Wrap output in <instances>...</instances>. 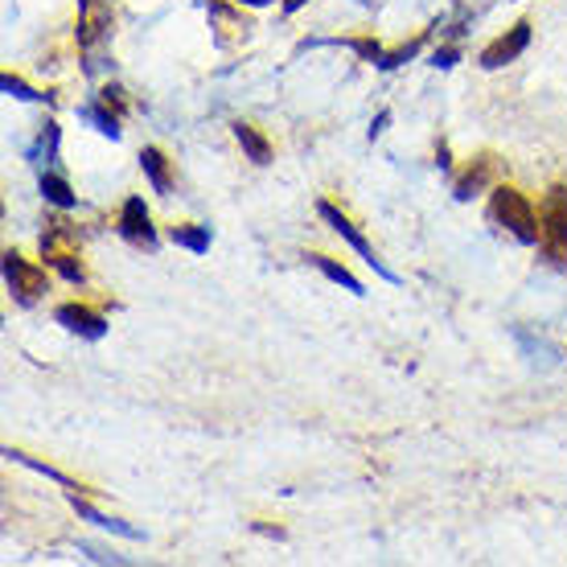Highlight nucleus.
Instances as JSON below:
<instances>
[{
	"instance_id": "nucleus-1",
	"label": "nucleus",
	"mask_w": 567,
	"mask_h": 567,
	"mask_svg": "<svg viewBox=\"0 0 567 567\" xmlns=\"http://www.w3.org/2000/svg\"><path fill=\"white\" fill-rule=\"evenodd\" d=\"M486 219L510 235L514 243L522 247H535L538 238H543V222H538V210L535 202L514 186H493L489 189V205H486Z\"/></svg>"
},
{
	"instance_id": "nucleus-2",
	"label": "nucleus",
	"mask_w": 567,
	"mask_h": 567,
	"mask_svg": "<svg viewBox=\"0 0 567 567\" xmlns=\"http://www.w3.org/2000/svg\"><path fill=\"white\" fill-rule=\"evenodd\" d=\"M4 284H9V297H13L21 309H33V304L49 292L46 268L30 264L21 252H4Z\"/></svg>"
},
{
	"instance_id": "nucleus-3",
	"label": "nucleus",
	"mask_w": 567,
	"mask_h": 567,
	"mask_svg": "<svg viewBox=\"0 0 567 567\" xmlns=\"http://www.w3.org/2000/svg\"><path fill=\"white\" fill-rule=\"evenodd\" d=\"M538 222H543V252L552 255L555 264H567V186H552L543 193L538 205Z\"/></svg>"
},
{
	"instance_id": "nucleus-4",
	"label": "nucleus",
	"mask_w": 567,
	"mask_h": 567,
	"mask_svg": "<svg viewBox=\"0 0 567 567\" xmlns=\"http://www.w3.org/2000/svg\"><path fill=\"white\" fill-rule=\"evenodd\" d=\"M316 214H321V219L330 222V231H333V235H337V238H346L349 247H354V252L363 255V259H366V268H375V276H382V280H387V284H399V276H394V271L387 268L382 259H378V252H375V247H370V238H366L363 231H358V226L349 222V214H342V210H337V205H333V202H316Z\"/></svg>"
},
{
	"instance_id": "nucleus-5",
	"label": "nucleus",
	"mask_w": 567,
	"mask_h": 567,
	"mask_svg": "<svg viewBox=\"0 0 567 567\" xmlns=\"http://www.w3.org/2000/svg\"><path fill=\"white\" fill-rule=\"evenodd\" d=\"M115 231H120V238H124L127 247H136V252H157L160 235H157V226H153V214H148L141 193H132V198L120 205Z\"/></svg>"
},
{
	"instance_id": "nucleus-6",
	"label": "nucleus",
	"mask_w": 567,
	"mask_h": 567,
	"mask_svg": "<svg viewBox=\"0 0 567 567\" xmlns=\"http://www.w3.org/2000/svg\"><path fill=\"white\" fill-rule=\"evenodd\" d=\"M526 46H531V21L522 16V21H514L510 30L498 33V37L477 54V66H481V70H502V66L519 63L522 54H526Z\"/></svg>"
},
{
	"instance_id": "nucleus-7",
	"label": "nucleus",
	"mask_w": 567,
	"mask_h": 567,
	"mask_svg": "<svg viewBox=\"0 0 567 567\" xmlns=\"http://www.w3.org/2000/svg\"><path fill=\"white\" fill-rule=\"evenodd\" d=\"M54 321L63 325L66 333H75L82 342H103L108 337V316L91 309V304H82V300H66L54 309Z\"/></svg>"
},
{
	"instance_id": "nucleus-8",
	"label": "nucleus",
	"mask_w": 567,
	"mask_h": 567,
	"mask_svg": "<svg viewBox=\"0 0 567 567\" xmlns=\"http://www.w3.org/2000/svg\"><path fill=\"white\" fill-rule=\"evenodd\" d=\"M498 157L493 153H481V157H472V165L465 169V174L453 181V198L457 202H472L477 193H486V189H493L498 186Z\"/></svg>"
},
{
	"instance_id": "nucleus-9",
	"label": "nucleus",
	"mask_w": 567,
	"mask_h": 567,
	"mask_svg": "<svg viewBox=\"0 0 567 567\" xmlns=\"http://www.w3.org/2000/svg\"><path fill=\"white\" fill-rule=\"evenodd\" d=\"M243 9V4H238ZM235 4H226V0H214L210 4V25H214V42L222 49H231L235 42H247V33H252V21L238 13Z\"/></svg>"
},
{
	"instance_id": "nucleus-10",
	"label": "nucleus",
	"mask_w": 567,
	"mask_h": 567,
	"mask_svg": "<svg viewBox=\"0 0 567 567\" xmlns=\"http://www.w3.org/2000/svg\"><path fill=\"white\" fill-rule=\"evenodd\" d=\"M111 21H115L111 0H79V46L91 49L94 42H103L111 33Z\"/></svg>"
},
{
	"instance_id": "nucleus-11",
	"label": "nucleus",
	"mask_w": 567,
	"mask_h": 567,
	"mask_svg": "<svg viewBox=\"0 0 567 567\" xmlns=\"http://www.w3.org/2000/svg\"><path fill=\"white\" fill-rule=\"evenodd\" d=\"M141 169H144V177H148L153 193H169V189H174V165H169V157L160 153L157 144H148L141 153Z\"/></svg>"
},
{
	"instance_id": "nucleus-12",
	"label": "nucleus",
	"mask_w": 567,
	"mask_h": 567,
	"mask_svg": "<svg viewBox=\"0 0 567 567\" xmlns=\"http://www.w3.org/2000/svg\"><path fill=\"white\" fill-rule=\"evenodd\" d=\"M231 132H235L238 148L247 153V160H252V165H271V144H268V136H264L259 127L235 120V124H231Z\"/></svg>"
},
{
	"instance_id": "nucleus-13",
	"label": "nucleus",
	"mask_w": 567,
	"mask_h": 567,
	"mask_svg": "<svg viewBox=\"0 0 567 567\" xmlns=\"http://www.w3.org/2000/svg\"><path fill=\"white\" fill-rule=\"evenodd\" d=\"M70 505H75V514H79L82 522H91L99 531H111V535H124V538H141L136 526H127V522H120V519H108V514H99L94 505L82 502V493H70Z\"/></svg>"
},
{
	"instance_id": "nucleus-14",
	"label": "nucleus",
	"mask_w": 567,
	"mask_h": 567,
	"mask_svg": "<svg viewBox=\"0 0 567 567\" xmlns=\"http://www.w3.org/2000/svg\"><path fill=\"white\" fill-rule=\"evenodd\" d=\"M309 264H313L316 271H321V276H325V280H333V284H342V288H346V292H354V297H366V288H363V280H358V276H354V271L346 268V264H337V259H330V255H309Z\"/></svg>"
},
{
	"instance_id": "nucleus-15",
	"label": "nucleus",
	"mask_w": 567,
	"mask_h": 567,
	"mask_svg": "<svg viewBox=\"0 0 567 567\" xmlns=\"http://www.w3.org/2000/svg\"><path fill=\"white\" fill-rule=\"evenodd\" d=\"M169 238H174L177 247H186V252H193V255H205L210 252V243H214L210 226H198V222H177V226H169Z\"/></svg>"
},
{
	"instance_id": "nucleus-16",
	"label": "nucleus",
	"mask_w": 567,
	"mask_h": 567,
	"mask_svg": "<svg viewBox=\"0 0 567 567\" xmlns=\"http://www.w3.org/2000/svg\"><path fill=\"white\" fill-rule=\"evenodd\" d=\"M42 198H46L49 205H58V210H75L79 205V193L70 189V181L66 177H58V174H49V169H42Z\"/></svg>"
},
{
	"instance_id": "nucleus-17",
	"label": "nucleus",
	"mask_w": 567,
	"mask_h": 567,
	"mask_svg": "<svg viewBox=\"0 0 567 567\" xmlns=\"http://www.w3.org/2000/svg\"><path fill=\"white\" fill-rule=\"evenodd\" d=\"M4 457L21 460V465H30L33 472H42V477H49V481H58V486H63L66 493H87V486H82V481H75V477H66L63 469H54V465H46V460L30 457V453H21V448H9V453H4Z\"/></svg>"
},
{
	"instance_id": "nucleus-18",
	"label": "nucleus",
	"mask_w": 567,
	"mask_h": 567,
	"mask_svg": "<svg viewBox=\"0 0 567 567\" xmlns=\"http://www.w3.org/2000/svg\"><path fill=\"white\" fill-rule=\"evenodd\" d=\"M79 120H87V124L94 127V132H103V136H111V141H120V115L108 108V103H87V108H79Z\"/></svg>"
},
{
	"instance_id": "nucleus-19",
	"label": "nucleus",
	"mask_w": 567,
	"mask_h": 567,
	"mask_svg": "<svg viewBox=\"0 0 567 567\" xmlns=\"http://www.w3.org/2000/svg\"><path fill=\"white\" fill-rule=\"evenodd\" d=\"M58 136H63V132H58V124H54V120H46V124H42V132H37V144H33L30 148V160L33 165H54V160H58Z\"/></svg>"
},
{
	"instance_id": "nucleus-20",
	"label": "nucleus",
	"mask_w": 567,
	"mask_h": 567,
	"mask_svg": "<svg viewBox=\"0 0 567 567\" xmlns=\"http://www.w3.org/2000/svg\"><path fill=\"white\" fill-rule=\"evenodd\" d=\"M0 91L13 94V99H25V103H42V99H46V94L33 91L30 82L21 79V75H13V70H4V75H0Z\"/></svg>"
},
{
	"instance_id": "nucleus-21",
	"label": "nucleus",
	"mask_w": 567,
	"mask_h": 567,
	"mask_svg": "<svg viewBox=\"0 0 567 567\" xmlns=\"http://www.w3.org/2000/svg\"><path fill=\"white\" fill-rule=\"evenodd\" d=\"M337 46H346V49H354V54H363V63H370V66H378V63H382V54H387V49L378 46L375 37H346V42H337Z\"/></svg>"
},
{
	"instance_id": "nucleus-22",
	"label": "nucleus",
	"mask_w": 567,
	"mask_h": 567,
	"mask_svg": "<svg viewBox=\"0 0 567 567\" xmlns=\"http://www.w3.org/2000/svg\"><path fill=\"white\" fill-rule=\"evenodd\" d=\"M432 66H444V70L457 66V49H436V54H432Z\"/></svg>"
},
{
	"instance_id": "nucleus-23",
	"label": "nucleus",
	"mask_w": 567,
	"mask_h": 567,
	"mask_svg": "<svg viewBox=\"0 0 567 567\" xmlns=\"http://www.w3.org/2000/svg\"><path fill=\"white\" fill-rule=\"evenodd\" d=\"M387 120H391V115H387V111H382V115H378L375 124H370V141H375L378 132H382V127H387Z\"/></svg>"
},
{
	"instance_id": "nucleus-24",
	"label": "nucleus",
	"mask_w": 567,
	"mask_h": 567,
	"mask_svg": "<svg viewBox=\"0 0 567 567\" xmlns=\"http://www.w3.org/2000/svg\"><path fill=\"white\" fill-rule=\"evenodd\" d=\"M235 4H243V9H268L276 0H235Z\"/></svg>"
},
{
	"instance_id": "nucleus-25",
	"label": "nucleus",
	"mask_w": 567,
	"mask_h": 567,
	"mask_svg": "<svg viewBox=\"0 0 567 567\" xmlns=\"http://www.w3.org/2000/svg\"><path fill=\"white\" fill-rule=\"evenodd\" d=\"M304 4H309V0H284V13H300Z\"/></svg>"
}]
</instances>
